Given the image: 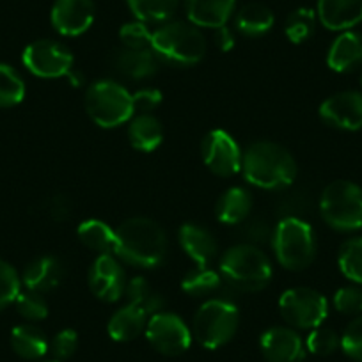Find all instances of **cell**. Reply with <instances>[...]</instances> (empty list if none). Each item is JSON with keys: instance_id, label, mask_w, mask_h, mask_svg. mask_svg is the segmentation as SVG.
Instances as JSON below:
<instances>
[{"instance_id": "6da1fadb", "label": "cell", "mask_w": 362, "mask_h": 362, "mask_svg": "<svg viewBox=\"0 0 362 362\" xmlns=\"http://www.w3.org/2000/svg\"><path fill=\"white\" fill-rule=\"evenodd\" d=\"M242 173L257 189L286 190L297 177V162L277 142L257 141L242 155Z\"/></svg>"}, {"instance_id": "7a4b0ae2", "label": "cell", "mask_w": 362, "mask_h": 362, "mask_svg": "<svg viewBox=\"0 0 362 362\" xmlns=\"http://www.w3.org/2000/svg\"><path fill=\"white\" fill-rule=\"evenodd\" d=\"M169 249L167 235L158 222L146 217L124 221L116 229V254L124 263L141 268H156Z\"/></svg>"}, {"instance_id": "3957f363", "label": "cell", "mask_w": 362, "mask_h": 362, "mask_svg": "<svg viewBox=\"0 0 362 362\" xmlns=\"http://www.w3.org/2000/svg\"><path fill=\"white\" fill-rule=\"evenodd\" d=\"M218 274L235 293H254L270 284L272 263L259 247L238 243L224 252Z\"/></svg>"}, {"instance_id": "277c9868", "label": "cell", "mask_w": 362, "mask_h": 362, "mask_svg": "<svg viewBox=\"0 0 362 362\" xmlns=\"http://www.w3.org/2000/svg\"><path fill=\"white\" fill-rule=\"evenodd\" d=\"M151 50L173 66H194L206 55V40L194 23L165 22L153 30Z\"/></svg>"}, {"instance_id": "5b68a950", "label": "cell", "mask_w": 362, "mask_h": 362, "mask_svg": "<svg viewBox=\"0 0 362 362\" xmlns=\"http://www.w3.org/2000/svg\"><path fill=\"white\" fill-rule=\"evenodd\" d=\"M240 313L231 298H208L192 320V334L201 346L215 350L235 337L238 330Z\"/></svg>"}, {"instance_id": "8992f818", "label": "cell", "mask_w": 362, "mask_h": 362, "mask_svg": "<svg viewBox=\"0 0 362 362\" xmlns=\"http://www.w3.org/2000/svg\"><path fill=\"white\" fill-rule=\"evenodd\" d=\"M272 247L286 270H305L316 257L315 229L302 218H281L274 229Z\"/></svg>"}, {"instance_id": "52a82bcc", "label": "cell", "mask_w": 362, "mask_h": 362, "mask_svg": "<svg viewBox=\"0 0 362 362\" xmlns=\"http://www.w3.org/2000/svg\"><path fill=\"white\" fill-rule=\"evenodd\" d=\"M87 114L102 128H116L134 117V100L127 87L112 80L90 83L83 98Z\"/></svg>"}, {"instance_id": "ba28073f", "label": "cell", "mask_w": 362, "mask_h": 362, "mask_svg": "<svg viewBox=\"0 0 362 362\" xmlns=\"http://www.w3.org/2000/svg\"><path fill=\"white\" fill-rule=\"evenodd\" d=\"M320 214L323 221L337 231L361 229L362 189L346 180L332 181L320 197Z\"/></svg>"}, {"instance_id": "9c48e42d", "label": "cell", "mask_w": 362, "mask_h": 362, "mask_svg": "<svg viewBox=\"0 0 362 362\" xmlns=\"http://www.w3.org/2000/svg\"><path fill=\"white\" fill-rule=\"evenodd\" d=\"M279 311L284 322L295 329H316L329 315L327 298L313 288H291L279 298Z\"/></svg>"}, {"instance_id": "30bf717a", "label": "cell", "mask_w": 362, "mask_h": 362, "mask_svg": "<svg viewBox=\"0 0 362 362\" xmlns=\"http://www.w3.org/2000/svg\"><path fill=\"white\" fill-rule=\"evenodd\" d=\"M146 337L156 351L169 357L185 354L192 343V330L174 313L160 311L149 316Z\"/></svg>"}, {"instance_id": "8fae6325", "label": "cell", "mask_w": 362, "mask_h": 362, "mask_svg": "<svg viewBox=\"0 0 362 362\" xmlns=\"http://www.w3.org/2000/svg\"><path fill=\"white\" fill-rule=\"evenodd\" d=\"M22 61L33 75L41 78H59V76H68L75 59L62 43L37 40L23 50Z\"/></svg>"}, {"instance_id": "7c38bea8", "label": "cell", "mask_w": 362, "mask_h": 362, "mask_svg": "<svg viewBox=\"0 0 362 362\" xmlns=\"http://www.w3.org/2000/svg\"><path fill=\"white\" fill-rule=\"evenodd\" d=\"M204 163L214 174L222 177L235 176L242 170V155L235 139L224 130H211L204 135L201 144Z\"/></svg>"}, {"instance_id": "4fadbf2b", "label": "cell", "mask_w": 362, "mask_h": 362, "mask_svg": "<svg viewBox=\"0 0 362 362\" xmlns=\"http://www.w3.org/2000/svg\"><path fill=\"white\" fill-rule=\"evenodd\" d=\"M89 290L103 302H117L127 291V274L114 254H100L89 268Z\"/></svg>"}, {"instance_id": "5bb4252c", "label": "cell", "mask_w": 362, "mask_h": 362, "mask_svg": "<svg viewBox=\"0 0 362 362\" xmlns=\"http://www.w3.org/2000/svg\"><path fill=\"white\" fill-rule=\"evenodd\" d=\"M320 117L339 130L355 132L362 128V95L344 90L330 96L320 105Z\"/></svg>"}, {"instance_id": "9a60e30c", "label": "cell", "mask_w": 362, "mask_h": 362, "mask_svg": "<svg viewBox=\"0 0 362 362\" xmlns=\"http://www.w3.org/2000/svg\"><path fill=\"white\" fill-rule=\"evenodd\" d=\"M93 0H55L52 25L62 36H80L95 22Z\"/></svg>"}, {"instance_id": "2e32d148", "label": "cell", "mask_w": 362, "mask_h": 362, "mask_svg": "<svg viewBox=\"0 0 362 362\" xmlns=\"http://www.w3.org/2000/svg\"><path fill=\"white\" fill-rule=\"evenodd\" d=\"M261 354L268 362H304L305 346L300 336L288 327H272L259 339Z\"/></svg>"}, {"instance_id": "e0dca14e", "label": "cell", "mask_w": 362, "mask_h": 362, "mask_svg": "<svg viewBox=\"0 0 362 362\" xmlns=\"http://www.w3.org/2000/svg\"><path fill=\"white\" fill-rule=\"evenodd\" d=\"M158 61L151 48H117L110 55V64L119 75L132 80H144L158 71Z\"/></svg>"}, {"instance_id": "ac0fdd59", "label": "cell", "mask_w": 362, "mask_h": 362, "mask_svg": "<svg viewBox=\"0 0 362 362\" xmlns=\"http://www.w3.org/2000/svg\"><path fill=\"white\" fill-rule=\"evenodd\" d=\"M180 243L190 259L199 268L208 267L218 252V243L206 228L194 222H187L180 229Z\"/></svg>"}, {"instance_id": "d6986e66", "label": "cell", "mask_w": 362, "mask_h": 362, "mask_svg": "<svg viewBox=\"0 0 362 362\" xmlns=\"http://www.w3.org/2000/svg\"><path fill=\"white\" fill-rule=\"evenodd\" d=\"M316 16L330 30H350L362 22V0H318Z\"/></svg>"}, {"instance_id": "ffe728a7", "label": "cell", "mask_w": 362, "mask_h": 362, "mask_svg": "<svg viewBox=\"0 0 362 362\" xmlns=\"http://www.w3.org/2000/svg\"><path fill=\"white\" fill-rule=\"evenodd\" d=\"M64 277V267L55 256H41L34 259L23 272V284L27 290L47 293L55 290Z\"/></svg>"}, {"instance_id": "44dd1931", "label": "cell", "mask_w": 362, "mask_h": 362, "mask_svg": "<svg viewBox=\"0 0 362 362\" xmlns=\"http://www.w3.org/2000/svg\"><path fill=\"white\" fill-rule=\"evenodd\" d=\"M235 6L236 0H187V16L196 27L218 29L231 18Z\"/></svg>"}, {"instance_id": "7402d4cb", "label": "cell", "mask_w": 362, "mask_h": 362, "mask_svg": "<svg viewBox=\"0 0 362 362\" xmlns=\"http://www.w3.org/2000/svg\"><path fill=\"white\" fill-rule=\"evenodd\" d=\"M327 64L332 71L348 73L362 64V34L344 30L330 45Z\"/></svg>"}, {"instance_id": "603a6c76", "label": "cell", "mask_w": 362, "mask_h": 362, "mask_svg": "<svg viewBox=\"0 0 362 362\" xmlns=\"http://www.w3.org/2000/svg\"><path fill=\"white\" fill-rule=\"evenodd\" d=\"M149 315L146 311H142L137 305L127 304L121 309H117L109 320V336L114 341H119V343H127V341H134L135 337L141 336L142 332H146V325H148Z\"/></svg>"}, {"instance_id": "cb8c5ba5", "label": "cell", "mask_w": 362, "mask_h": 362, "mask_svg": "<svg viewBox=\"0 0 362 362\" xmlns=\"http://www.w3.org/2000/svg\"><path fill=\"white\" fill-rule=\"evenodd\" d=\"M181 288L185 291L187 295L196 298H203V297H221V298H228L224 297V291H233L226 286L224 279L218 272L211 270V268L204 267V268H194L183 277L181 281ZM235 293V291H233ZM233 300V298H231Z\"/></svg>"}, {"instance_id": "d4e9b609", "label": "cell", "mask_w": 362, "mask_h": 362, "mask_svg": "<svg viewBox=\"0 0 362 362\" xmlns=\"http://www.w3.org/2000/svg\"><path fill=\"white\" fill-rule=\"evenodd\" d=\"M252 210V196L243 187H231L218 197L215 215L222 224L238 226L245 221Z\"/></svg>"}, {"instance_id": "484cf974", "label": "cell", "mask_w": 362, "mask_h": 362, "mask_svg": "<svg viewBox=\"0 0 362 362\" xmlns=\"http://www.w3.org/2000/svg\"><path fill=\"white\" fill-rule=\"evenodd\" d=\"M128 141L137 151H155L163 141L162 123L153 114H135L128 127Z\"/></svg>"}, {"instance_id": "4316f807", "label": "cell", "mask_w": 362, "mask_h": 362, "mask_svg": "<svg viewBox=\"0 0 362 362\" xmlns=\"http://www.w3.org/2000/svg\"><path fill=\"white\" fill-rule=\"evenodd\" d=\"M11 346L16 355L27 361H36L47 355L48 351V339L45 332L37 327L29 325H18L13 329L11 332Z\"/></svg>"}, {"instance_id": "83f0119b", "label": "cell", "mask_w": 362, "mask_h": 362, "mask_svg": "<svg viewBox=\"0 0 362 362\" xmlns=\"http://www.w3.org/2000/svg\"><path fill=\"white\" fill-rule=\"evenodd\" d=\"M274 13L263 4H247L236 15L235 23L240 34L247 37H261L274 27Z\"/></svg>"}, {"instance_id": "f1b7e54d", "label": "cell", "mask_w": 362, "mask_h": 362, "mask_svg": "<svg viewBox=\"0 0 362 362\" xmlns=\"http://www.w3.org/2000/svg\"><path fill=\"white\" fill-rule=\"evenodd\" d=\"M76 235L87 249L98 254H112L116 250V231L98 218L83 221L76 229Z\"/></svg>"}, {"instance_id": "f546056e", "label": "cell", "mask_w": 362, "mask_h": 362, "mask_svg": "<svg viewBox=\"0 0 362 362\" xmlns=\"http://www.w3.org/2000/svg\"><path fill=\"white\" fill-rule=\"evenodd\" d=\"M124 297L128 298V304L137 305L142 311L148 313L149 316H153L155 313H160L163 309V305H165V300H163L162 295L144 277H134L132 281H128Z\"/></svg>"}, {"instance_id": "4dcf8cb0", "label": "cell", "mask_w": 362, "mask_h": 362, "mask_svg": "<svg viewBox=\"0 0 362 362\" xmlns=\"http://www.w3.org/2000/svg\"><path fill=\"white\" fill-rule=\"evenodd\" d=\"M132 13L144 23H165L176 13L180 0H127Z\"/></svg>"}, {"instance_id": "1f68e13d", "label": "cell", "mask_w": 362, "mask_h": 362, "mask_svg": "<svg viewBox=\"0 0 362 362\" xmlns=\"http://www.w3.org/2000/svg\"><path fill=\"white\" fill-rule=\"evenodd\" d=\"M316 18L318 16H316L313 9H295L286 18V23H284V33H286L288 40L295 45L308 41L316 29Z\"/></svg>"}, {"instance_id": "d6a6232c", "label": "cell", "mask_w": 362, "mask_h": 362, "mask_svg": "<svg viewBox=\"0 0 362 362\" xmlns=\"http://www.w3.org/2000/svg\"><path fill=\"white\" fill-rule=\"evenodd\" d=\"M25 96L22 76L8 64H0V109L18 105Z\"/></svg>"}, {"instance_id": "836d02e7", "label": "cell", "mask_w": 362, "mask_h": 362, "mask_svg": "<svg viewBox=\"0 0 362 362\" xmlns=\"http://www.w3.org/2000/svg\"><path fill=\"white\" fill-rule=\"evenodd\" d=\"M339 268L346 279L362 284V236L350 238L339 249Z\"/></svg>"}, {"instance_id": "e575fe53", "label": "cell", "mask_w": 362, "mask_h": 362, "mask_svg": "<svg viewBox=\"0 0 362 362\" xmlns=\"http://www.w3.org/2000/svg\"><path fill=\"white\" fill-rule=\"evenodd\" d=\"M313 199L311 194L304 189H295L286 192L277 201V215L281 218H302L305 221V215L311 214Z\"/></svg>"}, {"instance_id": "d590c367", "label": "cell", "mask_w": 362, "mask_h": 362, "mask_svg": "<svg viewBox=\"0 0 362 362\" xmlns=\"http://www.w3.org/2000/svg\"><path fill=\"white\" fill-rule=\"evenodd\" d=\"M274 229L270 228L264 218L261 217H247L245 221L240 222L238 229H236V235L242 240V243H249V245H263V243H272L274 238Z\"/></svg>"}, {"instance_id": "8d00e7d4", "label": "cell", "mask_w": 362, "mask_h": 362, "mask_svg": "<svg viewBox=\"0 0 362 362\" xmlns=\"http://www.w3.org/2000/svg\"><path fill=\"white\" fill-rule=\"evenodd\" d=\"M15 305L20 315L25 320H29V322H40V320H45L48 316L47 300H45L43 293H37V291H20V295L15 300Z\"/></svg>"}, {"instance_id": "74e56055", "label": "cell", "mask_w": 362, "mask_h": 362, "mask_svg": "<svg viewBox=\"0 0 362 362\" xmlns=\"http://www.w3.org/2000/svg\"><path fill=\"white\" fill-rule=\"evenodd\" d=\"M20 277L15 268L8 261L0 259V311H4L8 305L15 304L20 295Z\"/></svg>"}, {"instance_id": "f35d334b", "label": "cell", "mask_w": 362, "mask_h": 362, "mask_svg": "<svg viewBox=\"0 0 362 362\" xmlns=\"http://www.w3.org/2000/svg\"><path fill=\"white\" fill-rule=\"evenodd\" d=\"M305 346L315 355H330L341 346V337L327 327H316L305 339Z\"/></svg>"}, {"instance_id": "ab89813d", "label": "cell", "mask_w": 362, "mask_h": 362, "mask_svg": "<svg viewBox=\"0 0 362 362\" xmlns=\"http://www.w3.org/2000/svg\"><path fill=\"white\" fill-rule=\"evenodd\" d=\"M151 36L153 33L149 30L148 23L141 22V20L124 23L119 29V40L124 48H135V50L151 48Z\"/></svg>"}, {"instance_id": "60d3db41", "label": "cell", "mask_w": 362, "mask_h": 362, "mask_svg": "<svg viewBox=\"0 0 362 362\" xmlns=\"http://www.w3.org/2000/svg\"><path fill=\"white\" fill-rule=\"evenodd\" d=\"M341 348L354 361L362 362V315L351 320L341 336Z\"/></svg>"}, {"instance_id": "b9f144b4", "label": "cell", "mask_w": 362, "mask_h": 362, "mask_svg": "<svg viewBox=\"0 0 362 362\" xmlns=\"http://www.w3.org/2000/svg\"><path fill=\"white\" fill-rule=\"evenodd\" d=\"M334 308L343 315H362V290L357 286L341 288L334 295Z\"/></svg>"}, {"instance_id": "7bdbcfd3", "label": "cell", "mask_w": 362, "mask_h": 362, "mask_svg": "<svg viewBox=\"0 0 362 362\" xmlns=\"http://www.w3.org/2000/svg\"><path fill=\"white\" fill-rule=\"evenodd\" d=\"M52 354L57 361H64V358H69L78 348V334L73 329H64L61 332L55 334L54 341L50 344Z\"/></svg>"}, {"instance_id": "ee69618b", "label": "cell", "mask_w": 362, "mask_h": 362, "mask_svg": "<svg viewBox=\"0 0 362 362\" xmlns=\"http://www.w3.org/2000/svg\"><path fill=\"white\" fill-rule=\"evenodd\" d=\"M132 100H134V116L135 114H153V110L162 103V93L153 87H146L132 95Z\"/></svg>"}, {"instance_id": "f6af8a7d", "label": "cell", "mask_w": 362, "mask_h": 362, "mask_svg": "<svg viewBox=\"0 0 362 362\" xmlns=\"http://www.w3.org/2000/svg\"><path fill=\"white\" fill-rule=\"evenodd\" d=\"M47 211L50 215L52 221L62 222L71 215V201L64 194H57L52 196L47 203Z\"/></svg>"}, {"instance_id": "bcb514c9", "label": "cell", "mask_w": 362, "mask_h": 362, "mask_svg": "<svg viewBox=\"0 0 362 362\" xmlns=\"http://www.w3.org/2000/svg\"><path fill=\"white\" fill-rule=\"evenodd\" d=\"M214 41H215V45H217V48L221 52H229V50H233V48H235V34H233L231 29H229V27H226V25L215 29Z\"/></svg>"}, {"instance_id": "7dc6e473", "label": "cell", "mask_w": 362, "mask_h": 362, "mask_svg": "<svg viewBox=\"0 0 362 362\" xmlns=\"http://www.w3.org/2000/svg\"><path fill=\"white\" fill-rule=\"evenodd\" d=\"M68 80H69V82H71V86L80 87L83 83V75L80 71H76L75 68H73L71 71L68 73Z\"/></svg>"}, {"instance_id": "c3c4849f", "label": "cell", "mask_w": 362, "mask_h": 362, "mask_svg": "<svg viewBox=\"0 0 362 362\" xmlns=\"http://www.w3.org/2000/svg\"><path fill=\"white\" fill-rule=\"evenodd\" d=\"M47 362H61V361H47Z\"/></svg>"}, {"instance_id": "681fc988", "label": "cell", "mask_w": 362, "mask_h": 362, "mask_svg": "<svg viewBox=\"0 0 362 362\" xmlns=\"http://www.w3.org/2000/svg\"><path fill=\"white\" fill-rule=\"evenodd\" d=\"M361 82H362V76H361Z\"/></svg>"}]
</instances>
